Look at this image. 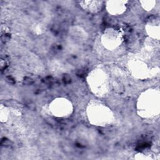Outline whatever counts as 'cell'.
Masks as SVG:
<instances>
[{"label": "cell", "mask_w": 160, "mask_h": 160, "mask_svg": "<svg viewBox=\"0 0 160 160\" xmlns=\"http://www.w3.org/2000/svg\"><path fill=\"white\" fill-rule=\"evenodd\" d=\"M51 111L56 116L64 117L71 113L72 105L66 99H54L51 104Z\"/></svg>", "instance_id": "3957f363"}, {"label": "cell", "mask_w": 160, "mask_h": 160, "mask_svg": "<svg viewBox=\"0 0 160 160\" xmlns=\"http://www.w3.org/2000/svg\"><path fill=\"white\" fill-rule=\"evenodd\" d=\"M102 35V42L108 49H114L121 43V34L114 29H108Z\"/></svg>", "instance_id": "277c9868"}, {"label": "cell", "mask_w": 160, "mask_h": 160, "mask_svg": "<svg viewBox=\"0 0 160 160\" xmlns=\"http://www.w3.org/2000/svg\"><path fill=\"white\" fill-rule=\"evenodd\" d=\"M138 111L143 118L156 117L159 114L160 98L158 90H149L139 99Z\"/></svg>", "instance_id": "6da1fadb"}, {"label": "cell", "mask_w": 160, "mask_h": 160, "mask_svg": "<svg viewBox=\"0 0 160 160\" xmlns=\"http://www.w3.org/2000/svg\"><path fill=\"white\" fill-rule=\"evenodd\" d=\"M92 105L88 109L89 121L98 126H102L108 123L111 117L109 109L100 104Z\"/></svg>", "instance_id": "7a4b0ae2"}, {"label": "cell", "mask_w": 160, "mask_h": 160, "mask_svg": "<svg viewBox=\"0 0 160 160\" xmlns=\"http://www.w3.org/2000/svg\"><path fill=\"white\" fill-rule=\"evenodd\" d=\"M141 3L142 4V8L146 9V11H151L155 6L156 4V1H141Z\"/></svg>", "instance_id": "ba28073f"}, {"label": "cell", "mask_w": 160, "mask_h": 160, "mask_svg": "<svg viewBox=\"0 0 160 160\" xmlns=\"http://www.w3.org/2000/svg\"><path fill=\"white\" fill-rule=\"evenodd\" d=\"M146 31L148 34L152 38L159 39V23L158 21L149 22L146 26Z\"/></svg>", "instance_id": "52a82bcc"}, {"label": "cell", "mask_w": 160, "mask_h": 160, "mask_svg": "<svg viewBox=\"0 0 160 160\" xmlns=\"http://www.w3.org/2000/svg\"><path fill=\"white\" fill-rule=\"evenodd\" d=\"M97 74H92L91 76H89V84H91V86L92 88V91L94 92V93L99 92L100 94L101 92H104V89L106 88V78L103 74H99L98 72H96Z\"/></svg>", "instance_id": "5b68a950"}, {"label": "cell", "mask_w": 160, "mask_h": 160, "mask_svg": "<svg viewBox=\"0 0 160 160\" xmlns=\"http://www.w3.org/2000/svg\"><path fill=\"white\" fill-rule=\"evenodd\" d=\"M127 1H108L107 3L108 11L112 14H119L122 13L126 9Z\"/></svg>", "instance_id": "8992f818"}]
</instances>
